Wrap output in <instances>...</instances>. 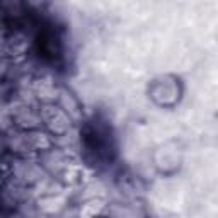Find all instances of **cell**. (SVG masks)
<instances>
[{
  "label": "cell",
  "instance_id": "1",
  "mask_svg": "<svg viewBox=\"0 0 218 218\" xmlns=\"http://www.w3.org/2000/svg\"><path fill=\"white\" fill-rule=\"evenodd\" d=\"M90 133L96 137V140H99V129H96V131H94V129H90ZM96 148H97V152H99V148H106V145L101 143V141H97V143H96Z\"/></svg>",
  "mask_w": 218,
  "mask_h": 218
}]
</instances>
